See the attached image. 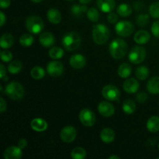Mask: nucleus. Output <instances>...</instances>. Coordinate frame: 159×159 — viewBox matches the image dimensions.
Returning a JSON list of instances; mask_svg holds the SVG:
<instances>
[{
  "instance_id": "nucleus-1",
  "label": "nucleus",
  "mask_w": 159,
  "mask_h": 159,
  "mask_svg": "<svg viewBox=\"0 0 159 159\" xmlns=\"http://www.w3.org/2000/svg\"><path fill=\"white\" fill-rule=\"evenodd\" d=\"M82 42L80 35L78 33L71 31L64 35L62 37L61 43L66 51H74L79 48Z\"/></svg>"
},
{
  "instance_id": "nucleus-2",
  "label": "nucleus",
  "mask_w": 159,
  "mask_h": 159,
  "mask_svg": "<svg viewBox=\"0 0 159 159\" xmlns=\"http://www.w3.org/2000/svg\"><path fill=\"white\" fill-rule=\"evenodd\" d=\"M110 54L114 59H121L127 54V44L124 40L120 38L114 39L109 47Z\"/></svg>"
},
{
  "instance_id": "nucleus-3",
  "label": "nucleus",
  "mask_w": 159,
  "mask_h": 159,
  "mask_svg": "<svg viewBox=\"0 0 159 159\" xmlns=\"http://www.w3.org/2000/svg\"><path fill=\"white\" fill-rule=\"evenodd\" d=\"M109 28L104 24H96L93 27V39L96 44L102 45L107 43L110 38Z\"/></svg>"
},
{
  "instance_id": "nucleus-4",
  "label": "nucleus",
  "mask_w": 159,
  "mask_h": 159,
  "mask_svg": "<svg viewBox=\"0 0 159 159\" xmlns=\"http://www.w3.org/2000/svg\"><path fill=\"white\" fill-rule=\"evenodd\" d=\"M5 93L13 100H20L24 96V89L17 82H12L6 86Z\"/></svg>"
},
{
  "instance_id": "nucleus-5",
  "label": "nucleus",
  "mask_w": 159,
  "mask_h": 159,
  "mask_svg": "<svg viewBox=\"0 0 159 159\" xmlns=\"http://www.w3.org/2000/svg\"><path fill=\"white\" fill-rule=\"evenodd\" d=\"M43 21L40 16L36 15L30 16L26 20V27L30 33L33 34H40L43 29Z\"/></svg>"
},
{
  "instance_id": "nucleus-6",
  "label": "nucleus",
  "mask_w": 159,
  "mask_h": 159,
  "mask_svg": "<svg viewBox=\"0 0 159 159\" xmlns=\"http://www.w3.org/2000/svg\"><path fill=\"white\" fill-rule=\"evenodd\" d=\"M116 33L122 37H127L133 34L134 30V26L133 23L127 20H122L118 22L115 26Z\"/></svg>"
},
{
  "instance_id": "nucleus-7",
  "label": "nucleus",
  "mask_w": 159,
  "mask_h": 159,
  "mask_svg": "<svg viewBox=\"0 0 159 159\" xmlns=\"http://www.w3.org/2000/svg\"><path fill=\"white\" fill-rule=\"evenodd\" d=\"M146 57V50L143 47H134L128 54V58L131 63L134 65L141 64Z\"/></svg>"
},
{
  "instance_id": "nucleus-8",
  "label": "nucleus",
  "mask_w": 159,
  "mask_h": 159,
  "mask_svg": "<svg viewBox=\"0 0 159 159\" xmlns=\"http://www.w3.org/2000/svg\"><path fill=\"white\" fill-rule=\"evenodd\" d=\"M102 95L106 99L109 101L119 100L120 93L119 89L113 85H107L103 87L102 90Z\"/></svg>"
},
{
  "instance_id": "nucleus-9",
  "label": "nucleus",
  "mask_w": 159,
  "mask_h": 159,
  "mask_svg": "<svg viewBox=\"0 0 159 159\" xmlns=\"http://www.w3.org/2000/svg\"><path fill=\"white\" fill-rule=\"evenodd\" d=\"M79 120L85 127H92L96 123V116L90 109L85 108L79 113Z\"/></svg>"
},
{
  "instance_id": "nucleus-10",
  "label": "nucleus",
  "mask_w": 159,
  "mask_h": 159,
  "mask_svg": "<svg viewBox=\"0 0 159 159\" xmlns=\"http://www.w3.org/2000/svg\"><path fill=\"white\" fill-rule=\"evenodd\" d=\"M77 135L75 128L72 126H66L64 127L60 133V138L65 143H71L75 141Z\"/></svg>"
},
{
  "instance_id": "nucleus-11",
  "label": "nucleus",
  "mask_w": 159,
  "mask_h": 159,
  "mask_svg": "<svg viewBox=\"0 0 159 159\" xmlns=\"http://www.w3.org/2000/svg\"><path fill=\"white\" fill-rule=\"evenodd\" d=\"M64 66L63 64L57 61H53L48 64L47 72L52 77H59L63 74Z\"/></svg>"
},
{
  "instance_id": "nucleus-12",
  "label": "nucleus",
  "mask_w": 159,
  "mask_h": 159,
  "mask_svg": "<svg viewBox=\"0 0 159 159\" xmlns=\"http://www.w3.org/2000/svg\"><path fill=\"white\" fill-rule=\"evenodd\" d=\"M98 111L104 117H110L114 114L115 109L112 103L107 101H102L98 106Z\"/></svg>"
},
{
  "instance_id": "nucleus-13",
  "label": "nucleus",
  "mask_w": 159,
  "mask_h": 159,
  "mask_svg": "<svg viewBox=\"0 0 159 159\" xmlns=\"http://www.w3.org/2000/svg\"><path fill=\"white\" fill-rule=\"evenodd\" d=\"M5 159H20L22 158V149L19 146H10L4 151Z\"/></svg>"
},
{
  "instance_id": "nucleus-14",
  "label": "nucleus",
  "mask_w": 159,
  "mask_h": 159,
  "mask_svg": "<svg viewBox=\"0 0 159 159\" xmlns=\"http://www.w3.org/2000/svg\"><path fill=\"white\" fill-rule=\"evenodd\" d=\"M96 4L99 10L103 12L110 13L115 9L116 2L115 0H97Z\"/></svg>"
},
{
  "instance_id": "nucleus-15",
  "label": "nucleus",
  "mask_w": 159,
  "mask_h": 159,
  "mask_svg": "<svg viewBox=\"0 0 159 159\" xmlns=\"http://www.w3.org/2000/svg\"><path fill=\"white\" fill-rule=\"evenodd\" d=\"M123 88L126 93L129 94H133V93H137L139 89V82L133 78L127 79L124 82Z\"/></svg>"
},
{
  "instance_id": "nucleus-16",
  "label": "nucleus",
  "mask_w": 159,
  "mask_h": 159,
  "mask_svg": "<svg viewBox=\"0 0 159 159\" xmlns=\"http://www.w3.org/2000/svg\"><path fill=\"white\" fill-rule=\"evenodd\" d=\"M69 63L71 68L75 69H81L85 67L86 60H85V57L82 54H74L70 58Z\"/></svg>"
},
{
  "instance_id": "nucleus-17",
  "label": "nucleus",
  "mask_w": 159,
  "mask_h": 159,
  "mask_svg": "<svg viewBox=\"0 0 159 159\" xmlns=\"http://www.w3.org/2000/svg\"><path fill=\"white\" fill-rule=\"evenodd\" d=\"M40 44L44 48H50L52 47L55 43V37L54 34L50 32H43L40 34L39 38Z\"/></svg>"
},
{
  "instance_id": "nucleus-18",
  "label": "nucleus",
  "mask_w": 159,
  "mask_h": 159,
  "mask_svg": "<svg viewBox=\"0 0 159 159\" xmlns=\"http://www.w3.org/2000/svg\"><path fill=\"white\" fill-rule=\"evenodd\" d=\"M100 138L102 142L106 143V144L112 143L115 139L114 130L110 127L102 129L100 132Z\"/></svg>"
},
{
  "instance_id": "nucleus-19",
  "label": "nucleus",
  "mask_w": 159,
  "mask_h": 159,
  "mask_svg": "<svg viewBox=\"0 0 159 159\" xmlns=\"http://www.w3.org/2000/svg\"><path fill=\"white\" fill-rule=\"evenodd\" d=\"M31 128L37 132H43L48 128V123L41 118H35L30 123Z\"/></svg>"
},
{
  "instance_id": "nucleus-20",
  "label": "nucleus",
  "mask_w": 159,
  "mask_h": 159,
  "mask_svg": "<svg viewBox=\"0 0 159 159\" xmlns=\"http://www.w3.org/2000/svg\"><path fill=\"white\" fill-rule=\"evenodd\" d=\"M150 34L148 31L143 30H138L134 37V41L138 44H145L150 40Z\"/></svg>"
},
{
  "instance_id": "nucleus-21",
  "label": "nucleus",
  "mask_w": 159,
  "mask_h": 159,
  "mask_svg": "<svg viewBox=\"0 0 159 159\" xmlns=\"http://www.w3.org/2000/svg\"><path fill=\"white\" fill-rule=\"evenodd\" d=\"M47 17L52 24H58L61 21V14L57 9H50L47 13Z\"/></svg>"
},
{
  "instance_id": "nucleus-22",
  "label": "nucleus",
  "mask_w": 159,
  "mask_h": 159,
  "mask_svg": "<svg viewBox=\"0 0 159 159\" xmlns=\"http://www.w3.org/2000/svg\"><path fill=\"white\" fill-rule=\"evenodd\" d=\"M147 90L152 94H159V77L152 78L147 83Z\"/></svg>"
},
{
  "instance_id": "nucleus-23",
  "label": "nucleus",
  "mask_w": 159,
  "mask_h": 159,
  "mask_svg": "<svg viewBox=\"0 0 159 159\" xmlns=\"http://www.w3.org/2000/svg\"><path fill=\"white\" fill-rule=\"evenodd\" d=\"M14 43V37L10 34H4L0 39V46L2 49L10 48Z\"/></svg>"
},
{
  "instance_id": "nucleus-24",
  "label": "nucleus",
  "mask_w": 159,
  "mask_h": 159,
  "mask_svg": "<svg viewBox=\"0 0 159 159\" xmlns=\"http://www.w3.org/2000/svg\"><path fill=\"white\" fill-rule=\"evenodd\" d=\"M147 129L151 133H156L159 131V117L153 116L148 119L147 122Z\"/></svg>"
},
{
  "instance_id": "nucleus-25",
  "label": "nucleus",
  "mask_w": 159,
  "mask_h": 159,
  "mask_svg": "<svg viewBox=\"0 0 159 159\" xmlns=\"http://www.w3.org/2000/svg\"><path fill=\"white\" fill-rule=\"evenodd\" d=\"M132 68L128 63H123L118 68V75L120 78L127 79L131 75Z\"/></svg>"
},
{
  "instance_id": "nucleus-26",
  "label": "nucleus",
  "mask_w": 159,
  "mask_h": 159,
  "mask_svg": "<svg viewBox=\"0 0 159 159\" xmlns=\"http://www.w3.org/2000/svg\"><path fill=\"white\" fill-rule=\"evenodd\" d=\"M88 11V8L85 5H79V4H75L71 6V14L74 16L75 17H79L82 16L85 12Z\"/></svg>"
},
{
  "instance_id": "nucleus-27",
  "label": "nucleus",
  "mask_w": 159,
  "mask_h": 159,
  "mask_svg": "<svg viewBox=\"0 0 159 159\" xmlns=\"http://www.w3.org/2000/svg\"><path fill=\"white\" fill-rule=\"evenodd\" d=\"M118 15H120L122 17H127L132 13V8L127 3H122L119 5V6L116 9Z\"/></svg>"
},
{
  "instance_id": "nucleus-28",
  "label": "nucleus",
  "mask_w": 159,
  "mask_h": 159,
  "mask_svg": "<svg viewBox=\"0 0 159 159\" xmlns=\"http://www.w3.org/2000/svg\"><path fill=\"white\" fill-rule=\"evenodd\" d=\"M22 68H23V65H22L21 61L18 60L12 61L9 63V65H8V71L10 74L16 75L18 74L21 71Z\"/></svg>"
},
{
  "instance_id": "nucleus-29",
  "label": "nucleus",
  "mask_w": 159,
  "mask_h": 159,
  "mask_svg": "<svg viewBox=\"0 0 159 159\" xmlns=\"http://www.w3.org/2000/svg\"><path fill=\"white\" fill-rule=\"evenodd\" d=\"M122 109L126 114H132L136 110V103L132 99H127L123 102Z\"/></svg>"
},
{
  "instance_id": "nucleus-30",
  "label": "nucleus",
  "mask_w": 159,
  "mask_h": 159,
  "mask_svg": "<svg viewBox=\"0 0 159 159\" xmlns=\"http://www.w3.org/2000/svg\"><path fill=\"white\" fill-rule=\"evenodd\" d=\"M135 75L139 80H145L149 75V69L146 66H139L135 71Z\"/></svg>"
},
{
  "instance_id": "nucleus-31",
  "label": "nucleus",
  "mask_w": 159,
  "mask_h": 159,
  "mask_svg": "<svg viewBox=\"0 0 159 159\" xmlns=\"http://www.w3.org/2000/svg\"><path fill=\"white\" fill-rule=\"evenodd\" d=\"M30 75L35 80H40L45 76V71L41 67L35 66L31 69Z\"/></svg>"
},
{
  "instance_id": "nucleus-32",
  "label": "nucleus",
  "mask_w": 159,
  "mask_h": 159,
  "mask_svg": "<svg viewBox=\"0 0 159 159\" xmlns=\"http://www.w3.org/2000/svg\"><path fill=\"white\" fill-rule=\"evenodd\" d=\"M48 54H49L50 57H51L54 60H57V59H60L63 57L64 54H65V51H64V50L61 48L54 47V48H51L50 49Z\"/></svg>"
},
{
  "instance_id": "nucleus-33",
  "label": "nucleus",
  "mask_w": 159,
  "mask_h": 159,
  "mask_svg": "<svg viewBox=\"0 0 159 159\" xmlns=\"http://www.w3.org/2000/svg\"><path fill=\"white\" fill-rule=\"evenodd\" d=\"M71 156L73 159H84L86 157V152L83 148L76 147L71 151Z\"/></svg>"
},
{
  "instance_id": "nucleus-34",
  "label": "nucleus",
  "mask_w": 159,
  "mask_h": 159,
  "mask_svg": "<svg viewBox=\"0 0 159 159\" xmlns=\"http://www.w3.org/2000/svg\"><path fill=\"white\" fill-rule=\"evenodd\" d=\"M34 41V38L31 34H25L20 37V43L23 47L27 48V47L31 46Z\"/></svg>"
},
{
  "instance_id": "nucleus-35",
  "label": "nucleus",
  "mask_w": 159,
  "mask_h": 159,
  "mask_svg": "<svg viewBox=\"0 0 159 159\" xmlns=\"http://www.w3.org/2000/svg\"><path fill=\"white\" fill-rule=\"evenodd\" d=\"M86 12L87 17H88V19L90 21L94 22V23L98 22V20L99 19V12L98 11V9H96L94 7H91L88 9V11Z\"/></svg>"
},
{
  "instance_id": "nucleus-36",
  "label": "nucleus",
  "mask_w": 159,
  "mask_h": 159,
  "mask_svg": "<svg viewBox=\"0 0 159 159\" xmlns=\"http://www.w3.org/2000/svg\"><path fill=\"white\" fill-rule=\"evenodd\" d=\"M136 23L141 27H144L149 23V15L146 13L139 14L136 18Z\"/></svg>"
},
{
  "instance_id": "nucleus-37",
  "label": "nucleus",
  "mask_w": 159,
  "mask_h": 159,
  "mask_svg": "<svg viewBox=\"0 0 159 159\" xmlns=\"http://www.w3.org/2000/svg\"><path fill=\"white\" fill-rule=\"evenodd\" d=\"M149 14L152 18L159 19V2L151 5L149 7Z\"/></svg>"
},
{
  "instance_id": "nucleus-38",
  "label": "nucleus",
  "mask_w": 159,
  "mask_h": 159,
  "mask_svg": "<svg viewBox=\"0 0 159 159\" xmlns=\"http://www.w3.org/2000/svg\"><path fill=\"white\" fill-rule=\"evenodd\" d=\"M0 56H1V59L3 62H9L12 59V52L9 51H7V50L1 51Z\"/></svg>"
},
{
  "instance_id": "nucleus-39",
  "label": "nucleus",
  "mask_w": 159,
  "mask_h": 159,
  "mask_svg": "<svg viewBox=\"0 0 159 159\" xmlns=\"http://www.w3.org/2000/svg\"><path fill=\"white\" fill-rule=\"evenodd\" d=\"M152 33L155 37L159 38V20L153 23L152 26Z\"/></svg>"
},
{
  "instance_id": "nucleus-40",
  "label": "nucleus",
  "mask_w": 159,
  "mask_h": 159,
  "mask_svg": "<svg viewBox=\"0 0 159 159\" xmlns=\"http://www.w3.org/2000/svg\"><path fill=\"white\" fill-rule=\"evenodd\" d=\"M107 20H108V22L110 23H116L118 21V16L114 12H111L109 13Z\"/></svg>"
},
{
  "instance_id": "nucleus-41",
  "label": "nucleus",
  "mask_w": 159,
  "mask_h": 159,
  "mask_svg": "<svg viewBox=\"0 0 159 159\" xmlns=\"http://www.w3.org/2000/svg\"><path fill=\"white\" fill-rule=\"evenodd\" d=\"M148 99V95L145 93H138L136 96V99L139 102H144Z\"/></svg>"
},
{
  "instance_id": "nucleus-42",
  "label": "nucleus",
  "mask_w": 159,
  "mask_h": 159,
  "mask_svg": "<svg viewBox=\"0 0 159 159\" xmlns=\"http://www.w3.org/2000/svg\"><path fill=\"white\" fill-rule=\"evenodd\" d=\"M17 146H19L21 149L26 148V146H27V141H26L25 138H21V139L18 141Z\"/></svg>"
},
{
  "instance_id": "nucleus-43",
  "label": "nucleus",
  "mask_w": 159,
  "mask_h": 159,
  "mask_svg": "<svg viewBox=\"0 0 159 159\" xmlns=\"http://www.w3.org/2000/svg\"><path fill=\"white\" fill-rule=\"evenodd\" d=\"M10 0H0V7L2 9H6L10 6Z\"/></svg>"
},
{
  "instance_id": "nucleus-44",
  "label": "nucleus",
  "mask_w": 159,
  "mask_h": 159,
  "mask_svg": "<svg viewBox=\"0 0 159 159\" xmlns=\"http://www.w3.org/2000/svg\"><path fill=\"white\" fill-rule=\"evenodd\" d=\"M6 110V102L2 97L0 98V113H3Z\"/></svg>"
},
{
  "instance_id": "nucleus-45",
  "label": "nucleus",
  "mask_w": 159,
  "mask_h": 159,
  "mask_svg": "<svg viewBox=\"0 0 159 159\" xmlns=\"http://www.w3.org/2000/svg\"><path fill=\"white\" fill-rule=\"evenodd\" d=\"M0 75H1V79H3V78L6 76V68H5L4 65H3L2 64L0 65Z\"/></svg>"
},
{
  "instance_id": "nucleus-46",
  "label": "nucleus",
  "mask_w": 159,
  "mask_h": 159,
  "mask_svg": "<svg viewBox=\"0 0 159 159\" xmlns=\"http://www.w3.org/2000/svg\"><path fill=\"white\" fill-rule=\"evenodd\" d=\"M142 7H144V5H143V3L140 2H135L134 4V9L136 11H140L142 9Z\"/></svg>"
},
{
  "instance_id": "nucleus-47",
  "label": "nucleus",
  "mask_w": 159,
  "mask_h": 159,
  "mask_svg": "<svg viewBox=\"0 0 159 159\" xmlns=\"http://www.w3.org/2000/svg\"><path fill=\"white\" fill-rule=\"evenodd\" d=\"M0 18H1V22H0V26H2L3 25L5 24V23H6V16H5V14L3 13L2 12H0Z\"/></svg>"
},
{
  "instance_id": "nucleus-48",
  "label": "nucleus",
  "mask_w": 159,
  "mask_h": 159,
  "mask_svg": "<svg viewBox=\"0 0 159 159\" xmlns=\"http://www.w3.org/2000/svg\"><path fill=\"white\" fill-rule=\"evenodd\" d=\"M79 2L81 3V4L85 5V4H88V3L91 2L92 0H79Z\"/></svg>"
},
{
  "instance_id": "nucleus-49",
  "label": "nucleus",
  "mask_w": 159,
  "mask_h": 159,
  "mask_svg": "<svg viewBox=\"0 0 159 159\" xmlns=\"http://www.w3.org/2000/svg\"><path fill=\"white\" fill-rule=\"evenodd\" d=\"M109 159H120V157L117 155H111L110 157H109Z\"/></svg>"
},
{
  "instance_id": "nucleus-50",
  "label": "nucleus",
  "mask_w": 159,
  "mask_h": 159,
  "mask_svg": "<svg viewBox=\"0 0 159 159\" xmlns=\"http://www.w3.org/2000/svg\"><path fill=\"white\" fill-rule=\"evenodd\" d=\"M30 1H32L33 2H35V3H39V2H41L43 0H30Z\"/></svg>"
},
{
  "instance_id": "nucleus-51",
  "label": "nucleus",
  "mask_w": 159,
  "mask_h": 159,
  "mask_svg": "<svg viewBox=\"0 0 159 159\" xmlns=\"http://www.w3.org/2000/svg\"><path fill=\"white\" fill-rule=\"evenodd\" d=\"M66 1H69V2H71V1H74V0H66Z\"/></svg>"
},
{
  "instance_id": "nucleus-52",
  "label": "nucleus",
  "mask_w": 159,
  "mask_h": 159,
  "mask_svg": "<svg viewBox=\"0 0 159 159\" xmlns=\"http://www.w3.org/2000/svg\"><path fill=\"white\" fill-rule=\"evenodd\" d=\"M158 149H159V144H158Z\"/></svg>"
}]
</instances>
